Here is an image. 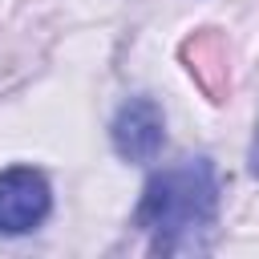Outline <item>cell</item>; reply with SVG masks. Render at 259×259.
<instances>
[{"label":"cell","mask_w":259,"mask_h":259,"mask_svg":"<svg viewBox=\"0 0 259 259\" xmlns=\"http://www.w3.org/2000/svg\"><path fill=\"white\" fill-rule=\"evenodd\" d=\"M219 219V170L210 158H178L150 174L134 227L150 235V247L162 255L202 251Z\"/></svg>","instance_id":"cell-1"},{"label":"cell","mask_w":259,"mask_h":259,"mask_svg":"<svg viewBox=\"0 0 259 259\" xmlns=\"http://www.w3.org/2000/svg\"><path fill=\"white\" fill-rule=\"evenodd\" d=\"M53 210L49 178L32 166L0 170V235H28Z\"/></svg>","instance_id":"cell-2"},{"label":"cell","mask_w":259,"mask_h":259,"mask_svg":"<svg viewBox=\"0 0 259 259\" xmlns=\"http://www.w3.org/2000/svg\"><path fill=\"white\" fill-rule=\"evenodd\" d=\"M109 138H113V150L125 162H154L162 142H166V117H162L158 101L154 97H130L117 109Z\"/></svg>","instance_id":"cell-3"},{"label":"cell","mask_w":259,"mask_h":259,"mask_svg":"<svg viewBox=\"0 0 259 259\" xmlns=\"http://www.w3.org/2000/svg\"><path fill=\"white\" fill-rule=\"evenodd\" d=\"M251 170L259 174V125H255V142H251Z\"/></svg>","instance_id":"cell-4"}]
</instances>
